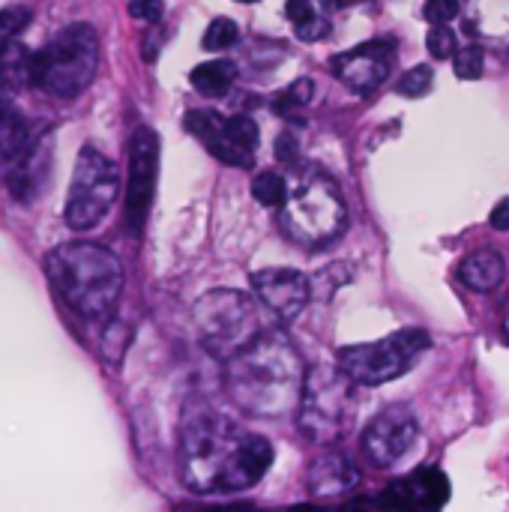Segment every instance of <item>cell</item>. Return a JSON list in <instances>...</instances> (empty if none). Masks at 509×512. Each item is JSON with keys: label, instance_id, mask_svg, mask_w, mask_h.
<instances>
[{"label": "cell", "instance_id": "1", "mask_svg": "<svg viewBox=\"0 0 509 512\" xmlns=\"http://www.w3.org/2000/svg\"><path fill=\"white\" fill-rule=\"evenodd\" d=\"M273 465V444L237 420L195 405L180 420L177 471L195 495H234L252 489Z\"/></svg>", "mask_w": 509, "mask_h": 512}, {"label": "cell", "instance_id": "2", "mask_svg": "<svg viewBox=\"0 0 509 512\" xmlns=\"http://www.w3.org/2000/svg\"><path fill=\"white\" fill-rule=\"evenodd\" d=\"M222 381L225 393L243 414L258 420H279L297 414L306 366L285 333L267 330L225 363Z\"/></svg>", "mask_w": 509, "mask_h": 512}, {"label": "cell", "instance_id": "3", "mask_svg": "<svg viewBox=\"0 0 509 512\" xmlns=\"http://www.w3.org/2000/svg\"><path fill=\"white\" fill-rule=\"evenodd\" d=\"M45 276L57 297L84 321L102 324L120 303L126 276L120 258L90 240L60 243L45 258Z\"/></svg>", "mask_w": 509, "mask_h": 512}, {"label": "cell", "instance_id": "4", "mask_svg": "<svg viewBox=\"0 0 509 512\" xmlns=\"http://www.w3.org/2000/svg\"><path fill=\"white\" fill-rule=\"evenodd\" d=\"M279 225L303 249H324L348 228V204L339 183L321 168H300L288 180V195L279 207Z\"/></svg>", "mask_w": 509, "mask_h": 512}, {"label": "cell", "instance_id": "5", "mask_svg": "<svg viewBox=\"0 0 509 512\" xmlns=\"http://www.w3.org/2000/svg\"><path fill=\"white\" fill-rule=\"evenodd\" d=\"M99 69V33L78 21L63 27L45 48L30 54L27 78L48 96L72 99L90 87Z\"/></svg>", "mask_w": 509, "mask_h": 512}, {"label": "cell", "instance_id": "6", "mask_svg": "<svg viewBox=\"0 0 509 512\" xmlns=\"http://www.w3.org/2000/svg\"><path fill=\"white\" fill-rule=\"evenodd\" d=\"M192 324L201 345L216 360H231L243 348H249L258 336L267 333L264 309L252 294L237 288H216L207 291L192 306Z\"/></svg>", "mask_w": 509, "mask_h": 512}, {"label": "cell", "instance_id": "7", "mask_svg": "<svg viewBox=\"0 0 509 512\" xmlns=\"http://www.w3.org/2000/svg\"><path fill=\"white\" fill-rule=\"evenodd\" d=\"M354 384L339 372L336 363H318L306 369L303 396L297 405V426L306 441L330 447L351 426Z\"/></svg>", "mask_w": 509, "mask_h": 512}, {"label": "cell", "instance_id": "8", "mask_svg": "<svg viewBox=\"0 0 509 512\" xmlns=\"http://www.w3.org/2000/svg\"><path fill=\"white\" fill-rule=\"evenodd\" d=\"M429 345H432V339L426 330L405 327L378 342L339 348L336 366L354 387H381V384H390V381L402 378L405 372H411V366L417 363V357H423L429 351Z\"/></svg>", "mask_w": 509, "mask_h": 512}, {"label": "cell", "instance_id": "9", "mask_svg": "<svg viewBox=\"0 0 509 512\" xmlns=\"http://www.w3.org/2000/svg\"><path fill=\"white\" fill-rule=\"evenodd\" d=\"M120 192V174L117 165L96 147H81L72 180H69V192H66V204H63V219L72 231H90L93 225H99L108 210L114 207Z\"/></svg>", "mask_w": 509, "mask_h": 512}, {"label": "cell", "instance_id": "10", "mask_svg": "<svg viewBox=\"0 0 509 512\" xmlns=\"http://www.w3.org/2000/svg\"><path fill=\"white\" fill-rule=\"evenodd\" d=\"M186 129L225 165L249 168L258 150V123L246 114L222 117L216 111H189Z\"/></svg>", "mask_w": 509, "mask_h": 512}, {"label": "cell", "instance_id": "11", "mask_svg": "<svg viewBox=\"0 0 509 512\" xmlns=\"http://www.w3.org/2000/svg\"><path fill=\"white\" fill-rule=\"evenodd\" d=\"M159 177V135L150 126H138L129 141V177H126V228L129 234H141L150 216V204L156 195Z\"/></svg>", "mask_w": 509, "mask_h": 512}, {"label": "cell", "instance_id": "12", "mask_svg": "<svg viewBox=\"0 0 509 512\" xmlns=\"http://www.w3.org/2000/svg\"><path fill=\"white\" fill-rule=\"evenodd\" d=\"M417 438H420V423L414 411L408 405H390L366 426L360 447L375 468H393L414 450Z\"/></svg>", "mask_w": 509, "mask_h": 512}, {"label": "cell", "instance_id": "13", "mask_svg": "<svg viewBox=\"0 0 509 512\" xmlns=\"http://www.w3.org/2000/svg\"><path fill=\"white\" fill-rule=\"evenodd\" d=\"M396 51H399V42L393 36L369 39L345 54H336L330 60V69L348 90L366 96L390 78V69H393L390 63H393Z\"/></svg>", "mask_w": 509, "mask_h": 512}, {"label": "cell", "instance_id": "14", "mask_svg": "<svg viewBox=\"0 0 509 512\" xmlns=\"http://www.w3.org/2000/svg\"><path fill=\"white\" fill-rule=\"evenodd\" d=\"M252 297L279 321H294L312 300V279L291 267H264L252 273Z\"/></svg>", "mask_w": 509, "mask_h": 512}, {"label": "cell", "instance_id": "15", "mask_svg": "<svg viewBox=\"0 0 509 512\" xmlns=\"http://www.w3.org/2000/svg\"><path fill=\"white\" fill-rule=\"evenodd\" d=\"M360 483V471L357 465L345 456V453H324L309 465L306 474V486L312 498H339L345 492H351Z\"/></svg>", "mask_w": 509, "mask_h": 512}, {"label": "cell", "instance_id": "16", "mask_svg": "<svg viewBox=\"0 0 509 512\" xmlns=\"http://www.w3.org/2000/svg\"><path fill=\"white\" fill-rule=\"evenodd\" d=\"M465 30L477 39L509 48V0H465Z\"/></svg>", "mask_w": 509, "mask_h": 512}, {"label": "cell", "instance_id": "17", "mask_svg": "<svg viewBox=\"0 0 509 512\" xmlns=\"http://www.w3.org/2000/svg\"><path fill=\"white\" fill-rule=\"evenodd\" d=\"M504 279H507V261L498 249H477L465 255L459 264V282L477 294H489L501 288Z\"/></svg>", "mask_w": 509, "mask_h": 512}, {"label": "cell", "instance_id": "18", "mask_svg": "<svg viewBox=\"0 0 509 512\" xmlns=\"http://www.w3.org/2000/svg\"><path fill=\"white\" fill-rule=\"evenodd\" d=\"M27 9H0V84H6L12 75H27V60L18 45L15 36L27 27Z\"/></svg>", "mask_w": 509, "mask_h": 512}, {"label": "cell", "instance_id": "19", "mask_svg": "<svg viewBox=\"0 0 509 512\" xmlns=\"http://www.w3.org/2000/svg\"><path fill=\"white\" fill-rule=\"evenodd\" d=\"M48 174V156H45V147L42 144H30L18 159H15V168L9 174V189L15 198L21 201H30L39 189H42V180Z\"/></svg>", "mask_w": 509, "mask_h": 512}, {"label": "cell", "instance_id": "20", "mask_svg": "<svg viewBox=\"0 0 509 512\" xmlns=\"http://www.w3.org/2000/svg\"><path fill=\"white\" fill-rule=\"evenodd\" d=\"M30 147V126L18 108L0 102V165L15 162Z\"/></svg>", "mask_w": 509, "mask_h": 512}, {"label": "cell", "instance_id": "21", "mask_svg": "<svg viewBox=\"0 0 509 512\" xmlns=\"http://www.w3.org/2000/svg\"><path fill=\"white\" fill-rule=\"evenodd\" d=\"M192 87L207 96V99H219L231 90L234 78H237V66L231 60H207L201 66L192 69Z\"/></svg>", "mask_w": 509, "mask_h": 512}, {"label": "cell", "instance_id": "22", "mask_svg": "<svg viewBox=\"0 0 509 512\" xmlns=\"http://www.w3.org/2000/svg\"><path fill=\"white\" fill-rule=\"evenodd\" d=\"M252 195L258 204L264 207H282L285 195H288V177L279 174V171H261L255 180H252Z\"/></svg>", "mask_w": 509, "mask_h": 512}, {"label": "cell", "instance_id": "23", "mask_svg": "<svg viewBox=\"0 0 509 512\" xmlns=\"http://www.w3.org/2000/svg\"><path fill=\"white\" fill-rule=\"evenodd\" d=\"M312 96H315L312 78H300V81H294L291 87H285V90L276 96L273 108H276L282 117H291V114H297L300 108H306V105L312 102Z\"/></svg>", "mask_w": 509, "mask_h": 512}, {"label": "cell", "instance_id": "24", "mask_svg": "<svg viewBox=\"0 0 509 512\" xmlns=\"http://www.w3.org/2000/svg\"><path fill=\"white\" fill-rule=\"evenodd\" d=\"M237 36H240L237 21H231V18L222 15V18H213V21L207 24L201 45H204L207 51H222V48H231V45L237 42Z\"/></svg>", "mask_w": 509, "mask_h": 512}, {"label": "cell", "instance_id": "25", "mask_svg": "<svg viewBox=\"0 0 509 512\" xmlns=\"http://www.w3.org/2000/svg\"><path fill=\"white\" fill-rule=\"evenodd\" d=\"M432 81H435V72H432V66L420 63V66L408 69V72L399 78L396 90H399L402 96H408V99H420V96H426V93L432 90Z\"/></svg>", "mask_w": 509, "mask_h": 512}, {"label": "cell", "instance_id": "26", "mask_svg": "<svg viewBox=\"0 0 509 512\" xmlns=\"http://www.w3.org/2000/svg\"><path fill=\"white\" fill-rule=\"evenodd\" d=\"M483 66H486V57L480 45H465L453 54V69L462 81H477L483 75Z\"/></svg>", "mask_w": 509, "mask_h": 512}, {"label": "cell", "instance_id": "27", "mask_svg": "<svg viewBox=\"0 0 509 512\" xmlns=\"http://www.w3.org/2000/svg\"><path fill=\"white\" fill-rule=\"evenodd\" d=\"M426 48H429V54H432L435 60H447V57L456 54V33H453L447 24H438V27L429 30Z\"/></svg>", "mask_w": 509, "mask_h": 512}, {"label": "cell", "instance_id": "28", "mask_svg": "<svg viewBox=\"0 0 509 512\" xmlns=\"http://www.w3.org/2000/svg\"><path fill=\"white\" fill-rule=\"evenodd\" d=\"M462 12V0H426L423 3V18L438 27V24H450L453 18H459Z\"/></svg>", "mask_w": 509, "mask_h": 512}, {"label": "cell", "instance_id": "29", "mask_svg": "<svg viewBox=\"0 0 509 512\" xmlns=\"http://www.w3.org/2000/svg\"><path fill=\"white\" fill-rule=\"evenodd\" d=\"M129 15L147 24H156L162 18V0H129Z\"/></svg>", "mask_w": 509, "mask_h": 512}, {"label": "cell", "instance_id": "30", "mask_svg": "<svg viewBox=\"0 0 509 512\" xmlns=\"http://www.w3.org/2000/svg\"><path fill=\"white\" fill-rule=\"evenodd\" d=\"M285 15L291 18L294 27H303V24H309L318 12H315V3H312V0H288V3H285Z\"/></svg>", "mask_w": 509, "mask_h": 512}, {"label": "cell", "instance_id": "31", "mask_svg": "<svg viewBox=\"0 0 509 512\" xmlns=\"http://www.w3.org/2000/svg\"><path fill=\"white\" fill-rule=\"evenodd\" d=\"M294 30H297V36H300V39H306V42H315V39H321V36H327V33H330V24H327V18L315 15L309 24H303V27H294Z\"/></svg>", "mask_w": 509, "mask_h": 512}, {"label": "cell", "instance_id": "32", "mask_svg": "<svg viewBox=\"0 0 509 512\" xmlns=\"http://www.w3.org/2000/svg\"><path fill=\"white\" fill-rule=\"evenodd\" d=\"M489 225H492L495 231H509V198H501V201L495 204V210L489 213Z\"/></svg>", "mask_w": 509, "mask_h": 512}, {"label": "cell", "instance_id": "33", "mask_svg": "<svg viewBox=\"0 0 509 512\" xmlns=\"http://www.w3.org/2000/svg\"><path fill=\"white\" fill-rule=\"evenodd\" d=\"M276 156H279L282 162H294V159H297V144H294L291 135H282V138L276 141Z\"/></svg>", "mask_w": 509, "mask_h": 512}, {"label": "cell", "instance_id": "34", "mask_svg": "<svg viewBox=\"0 0 509 512\" xmlns=\"http://www.w3.org/2000/svg\"><path fill=\"white\" fill-rule=\"evenodd\" d=\"M327 9H339V6H351V3H363V0H321Z\"/></svg>", "mask_w": 509, "mask_h": 512}, {"label": "cell", "instance_id": "35", "mask_svg": "<svg viewBox=\"0 0 509 512\" xmlns=\"http://www.w3.org/2000/svg\"><path fill=\"white\" fill-rule=\"evenodd\" d=\"M267 512H324L318 507H282V510H267Z\"/></svg>", "mask_w": 509, "mask_h": 512}, {"label": "cell", "instance_id": "36", "mask_svg": "<svg viewBox=\"0 0 509 512\" xmlns=\"http://www.w3.org/2000/svg\"><path fill=\"white\" fill-rule=\"evenodd\" d=\"M504 336L509 339V306H507V315H504Z\"/></svg>", "mask_w": 509, "mask_h": 512}, {"label": "cell", "instance_id": "37", "mask_svg": "<svg viewBox=\"0 0 509 512\" xmlns=\"http://www.w3.org/2000/svg\"><path fill=\"white\" fill-rule=\"evenodd\" d=\"M237 3H255V0H237Z\"/></svg>", "mask_w": 509, "mask_h": 512}]
</instances>
